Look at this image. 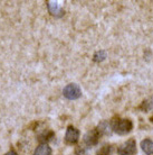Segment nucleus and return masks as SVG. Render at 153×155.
I'll return each instance as SVG.
<instances>
[{
	"label": "nucleus",
	"instance_id": "obj_8",
	"mask_svg": "<svg viewBox=\"0 0 153 155\" xmlns=\"http://www.w3.org/2000/svg\"><path fill=\"white\" fill-rule=\"evenodd\" d=\"M35 155H52V148L47 144H40L35 150Z\"/></svg>",
	"mask_w": 153,
	"mask_h": 155
},
{
	"label": "nucleus",
	"instance_id": "obj_5",
	"mask_svg": "<svg viewBox=\"0 0 153 155\" xmlns=\"http://www.w3.org/2000/svg\"><path fill=\"white\" fill-rule=\"evenodd\" d=\"M98 138H100V133H98V130L97 129H93L91 132L86 133V135L84 136V142L85 144L92 146V145H96L97 144Z\"/></svg>",
	"mask_w": 153,
	"mask_h": 155
},
{
	"label": "nucleus",
	"instance_id": "obj_2",
	"mask_svg": "<svg viewBox=\"0 0 153 155\" xmlns=\"http://www.w3.org/2000/svg\"><path fill=\"white\" fill-rule=\"evenodd\" d=\"M63 94H64V97L69 99V100H76L82 96V90H80V85L76 83H69L64 88Z\"/></svg>",
	"mask_w": 153,
	"mask_h": 155
},
{
	"label": "nucleus",
	"instance_id": "obj_11",
	"mask_svg": "<svg viewBox=\"0 0 153 155\" xmlns=\"http://www.w3.org/2000/svg\"><path fill=\"white\" fill-rule=\"evenodd\" d=\"M106 58V53L104 51H98L94 54V61L95 62H102Z\"/></svg>",
	"mask_w": 153,
	"mask_h": 155
},
{
	"label": "nucleus",
	"instance_id": "obj_10",
	"mask_svg": "<svg viewBox=\"0 0 153 155\" xmlns=\"http://www.w3.org/2000/svg\"><path fill=\"white\" fill-rule=\"evenodd\" d=\"M113 152V147L111 145H104L96 152V155H111Z\"/></svg>",
	"mask_w": 153,
	"mask_h": 155
},
{
	"label": "nucleus",
	"instance_id": "obj_4",
	"mask_svg": "<svg viewBox=\"0 0 153 155\" xmlns=\"http://www.w3.org/2000/svg\"><path fill=\"white\" fill-rule=\"evenodd\" d=\"M80 140V130L73 126H68L65 134V140L69 144H75Z\"/></svg>",
	"mask_w": 153,
	"mask_h": 155
},
{
	"label": "nucleus",
	"instance_id": "obj_12",
	"mask_svg": "<svg viewBox=\"0 0 153 155\" xmlns=\"http://www.w3.org/2000/svg\"><path fill=\"white\" fill-rule=\"evenodd\" d=\"M5 155H18V154H17L15 151H10V152H8L7 154H5Z\"/></svg>",
	"mask_w": 153,
	"mask_h": 155
},
{
	"label": "nucleus",
	"instance_id": "obj_7",
	"mask_svg": "<svg viewBox=\"0 0 153 155\" xmlns=\"http://www.w3.org/2000/svg\"><path fill=\"white\" fill-rule=\"evenodd\" d=\"M141 147L142 151L148 155H153V140L146 138L141 142Z\"/></svg>",
	"mask_w": 153,
	"mask_h": 155
},
{
	"label": "nucleus",
	"instance_id": "obj_1",
	"mask_svg": "<svg viewBox=\"0 0 153 155\" xmlns=\"http://www.w3.org/2000/svg\"><path fill=\"white\" fill-rule=\"evenodd\" d=\"M112 128L119 135H126L133 129V123L130 119H120L112 124Z\"/></svg>",
	"mask_w": 153,
	"mask_h": 155
},
{
	"label": "nucleus",
	"instance_id": "obj_3",
	"mask_svg": "<svg viewBox=\"0 0 153 155\" xmlns=\"http://www.w3.org/2000/svg\"><path fill=\"white\" fill-rule=\"evenodd\" d=\"M120 155H134L136 153V143L135 140L130 138L129 140L124 142L117 150Z\"/></svg>",
	"mask_w": 153,
	"mask_h": 155
},
{
	"label": "nucleus",
	"instance_id": "obj_9",
	"mask_svg": "<svg viewBox=\"0 0 153 155\" xmlns=\"http://www.w3.org/2000/svg\"><path fill=\"white\" fill-rule=\"evenodd\" d=\"M140 109L143 113H149V111L153 110V96L145 99V100H143V102L140 106Z\"/></svg>",
	"mask_w": 153,
	"mask_h": 155
},
{
	"label": "nucleus",
	"instance_id": "obj_6",
	"mask_svg": "<svg viewBox=\"0 0 153 155\" xmlns=\"http://www.w3.org/2000/svg\"><path fill=\"white\" fill-rule=\"evenodd\" d=\"M47 6H48V10H49V12L52 15L59 17V16H61L64 14L61 7L57 2H55V1H48V2H47Z\"/></svg>",
	"mask_w": 153,
	"mask_h": 155
}]
</instances>
